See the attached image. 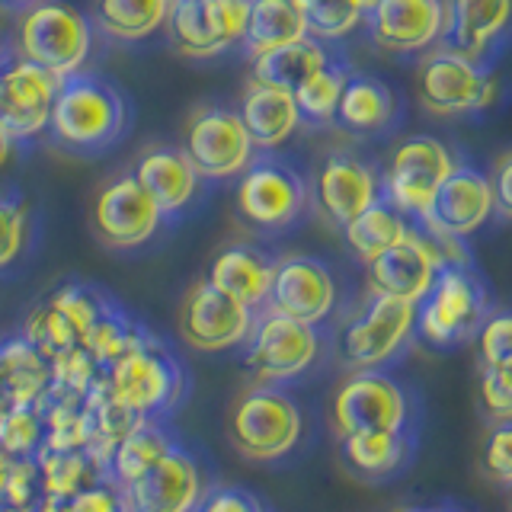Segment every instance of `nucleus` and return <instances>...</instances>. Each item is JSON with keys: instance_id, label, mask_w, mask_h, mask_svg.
Masks as SVG:
<instances>
[{"instance_id": "1", "label": "nucleus", "mask_w": 512, "mask_h": 512, "mask_svg": "<svg viewBox=\"0 0 512 512\" xmlns=\"http://www.w3.org/2000/svg\"><path fill=\"white\" fill-rule=\"evenodd\" d=\"M132 128V103L122 87L93 71H77L58 84L45 132L71 154H103Z\"/></svg>"}, {"instance_id": "2", "label": "nucleus", "mask_w": 512, "mask_h": 512, "mask_svg": "<svg viewBox=\"0 0 512 512\" xmlns=\"http://www.w3.org/2000/svg\"><path fill=\"white\" fill-rule=\"evenodd\" d=\"M224 429L240 458L269 464L295 452L304 432V416L298 400L279 384L256 381L231 404Z\"/></svg>"}, {"instance_id": "3", "label": "nucleus", "mask_w": 512, "mask_h": 512, "mask_svg": "<svg viewBox=\"0 0 512 512\" xmlns=\"http://www.w3.org/2000/svg\"><path fill=\"white\" fill-rule=\"evenodd\" d=\"M13 52L64 80L87 68L93 55V26L71 4L39 0L20 10L13 29Z\"/></svg>"}, {"instance_id": "4", "label": "nucleus", "mask_w": 512, "mask_h": 512, "mask_svg": "<svg viewBox=\"0 0 512 512\" xmlns=\"http://www.w3.org/2000/svg\"><path fill=\"white\" fill-rule=\"evenodd\" d=\"M106 378L112 400H119L135 416H160V420H167L189 391L183 362L154 333L112 362L106 368Z\"/></svg>"}, {"instance_id": "5", "label": "nucleus", "mask_w": 512, "mask_h": 512, "mask_svg": "<svg viewBox=\"0 0 512 512\" xmlns=\"http://www.w3.org/2000/svg\"><path fill=\"white\" fill-rule=\"evenodd\" d=\"M234 202L237 215L250 228L276 234L301 218L308 205V183L288 160L276 157V151H260L240 173Z\"/></svg>"}, {"instance_id": "6", "label": "nucleus", "mask_w": 512, "mask_h": 512, "mask_svg": "<svg viewBox=\"0 0 512 512\" xmlns=\"http://www.w3.org/2000/svg\"><path fill=\"white\" fill-rule=\"evenodd\" d=\"M317 352V327L263 308L256 311L253 330L244 340V365L260 384H282L308 372L317 362Z\"/></svg>"}, {"instance_id": "7", "label": "nucleus", "mask_w": 512, "mask_h": 512, "mask_svg": "<svg viewBox=\"0 0 512 512\" xmlns=\"http://www.w3.org/2000/svg\"><path fill=\"white\" fill-rule=\"evenodd\" d=\"M330 423L340 439L356 432H400L410 423V397L391 375L359 368L336 388Z\"/></svg>"}, {"instance_id": "8", "label": "nucleus", "mask_w": 512, "mask_h": 512, "mask_svg": "<svg viewBox=\"0 0 512 512\" xmlns=\"http://www.w3.org/2000/svg\"><path fill=\"white\" fill-rule=\"evenodd\" d=\"M180 151L189 157L192 170L202 180H231V176L244 173L256 157V148L237 109L215 103H205L189 112Z\"/></svg>"}, {"instance_id": "9", "label": "nucleus", "mask_w": 512, "mask_h": 512, "mask_svg": "<svg viewBox=\"0 0 512 512\" xmlns=\"http://www.w3.org/2000/svg\"><path fill=\"white\" fill-rule=\"evenodd\" d=\"M487 298L461 263H445L426 298L416 304V330L432 346H455L484 324Z\"/></svg>"}, {"instance_id": "10", "label": "nucleus", "mask_w": 512, "mask_h": 512, "mask_svg": "<svg viewBox=\"0 0 512 512\" xmlns=\"http://www.w3.org/2000/svg\"><path fill=\"white\" fill-rule=\"evenodd\" d=\"M496 77L452 48L429 52L416 71V96L432 116H464L493 103Z\"/></svg>"}, {"instance_id": "11", "label": "nucleus", "mask_w": 512, "mask_h": 512, "mask_svg": "<svg viewBox=\"0 0 512 512\" xmlns=\"http://www.w3.org/2000/svg\"><path fill=\"white\" fill-rule=\"evenodd\" d=\"M455 167H458L455 157L448 154V148L439 138L413 135L391 151L381 189L400 215L423 218L426 208L432 205V196H436L445 176Z\"/></svg>"}, {"instance_id": "12", "label": "nucleus", "mask_w": 512, "mask_h": 512, "mask_svg": "<svg viewBox=\"0 0 512 512\" xmlns=\"http://www.w3.org/2000/svg\"><path fill=\"white\" fill-rule=\"evenodd\" d=\"M256 311L237 298L224 295L208 279L196 282L183 295L180 311H176V333L180 340L196 352H221L244 346L253 330Z\"/></svg>"}, {"instance_id": "13", "label": "nucleus", "mask_w": 512, "mask_h": 512, "mask_svg": "<svg viewBox=\"0 0 512 512\" xmlns=\"http://www.w3.org/2000/svg\"><path fill=\"white\" fill-rule=\"evenodd\" d=\"M416 327V304L375 295L340 333V356L349 368H381L407 346Z\"/></svg>"}, {"instance_id": "14", "label": "nucleus", "mask_w": 512, "mask_h": 512, "mask_svg": "<svg viewBox=\"0 0 512 512\" xmlns=\"http://www.w3.org/2000/svg\"><path fill=\"white\" fill-rule=\"evenodd\" d=\"M164 212L132 173L112 176L93 199V234L109 250L144 247L160 231Z\"/></svg>"}, {"instance_id": "15", "label": "nucleus", "mask_w": 512, "mask_h": 512, "mask_svg": "<svg viewBox=\"0 0 512 512\" xmlns=\"http://www.w3.org/2000/svg\"><path fill=\"white\" fill-rule=\"evenodd\" d=\"M61 80L39 64L20 55L0 61V128H7L13 141H26L45 132Z\"/></svg>"}, {"instance_id": "16", "label": "nucleus", "mask_w": 512, "mask_h": 512, "mask_svg": "<svg viewBox=\"0 0 512 512\" xmlns=\"http://www.w3.org/2000/svg\"><path fill=\"white\" fill-rule=\"evenodd\" d=\"M336 304V279L324 260L317 256H285L276 260L272 272V288L266 298L269 311H279L285 317H295L301 324H324Z\"/></svg>"}, {"instance_id": "17", "label": "nucleus", "mask_w": 512, "mask_h": 512, "mask_svg": "<svg viewBox=\"0 0 512 512\" xmlns=\"http://www.w3.org/2000/svg\"><path fill=\"white\" fill-rule=\"evenodd\" d=\"M205 490L202 461L183 442H176L135 484H128V500L135 512H192Z\"/></svg>"}, {"instance_id": "18", "label": "nucleus", "mask_w": 512, "mask_h": 512, "mask_svg": "<svg viewBox=\"0 0 512 512\" xmlns=\"http://www.w3.org/2000/svg\"><path fill=\"white\" fill-rule=\"evenodd\" d=\"M365 266H368V288H372L375 295L420 304L432 288V282H436L439 269L445 266V256L436 247V240L410 228L400 244L384 250Z\"/></svg>"}, {"instance_id": "19", "label": "nucleus", "mask_w": 512, "mask_h": 512, "mask_svg": "<svg viewBox=\"0 0 512 512\" xmlns=\"http://www.w3.org/2000/svg\"><path fill=\"white\" fill-rule=\"evenodd\" d=\"M493 215V192L484 173L455 167L426 208V231L432 240H461L474 234Z\"/></svg>"}, {"instance_id": "20", "label": "nucleus", "mask_w": 512, "mask_h": 512, "mask_svg": "<svg viewBox=\"0 0 512 512\" xmlns=\"http://www.w3.org/2000/svg\"><path fill=\"white\" fill-rule=\"evenodd\" d=\"M314 199L330 224L346 228L352 218H359L368 205L381 199V180L362 157L349 151H333L317 167Z\"/></svg>"}, {"instance_id": "21", "label": "nucleus", "mask_w": 512, "mask_h": 512, "mask_svg": "<svg viewBox=\"0 0 512 512\" xmlns=\"http://www.w3.org/2000/svg\"><path fill=\"white\" fill-rule=\"evenodd\" d=\"M365 20L378 48L413 55L442 39L445 0H375Z\"/></svg>"}, {"instance_id": "22", "label": "nucleus", "mask_w": 512, "mask_h": 512, "mask_svg": "<svg viewBox=\"0 0 512 512\" xmlns=\"http://www.w3.org/2000/svg\"><path fill=\"white\" fill-rule=\"evenodd\" d=\"M132 176L154 199L160 212H164V218H173V215H180L183 208H189L202 180V176L192 170L189 157L180 148H170V144H157V148L141 151L132 167Z\"/></svg>"}, {"instance_id": "23", "label": "nucleus", "mask_w": 512, "mask_h": 512, "mask_svg": "<svg viewBox=\"0 0 512 512\" xmlns=\"http://www.w3.org/2000/svg\"><path fill=\"white\" fill-rule=\"evenodd\" d=\"M272 272H276V260L266 250L256 244H228L208 263L205 279L224 295L247 304L250 311H263L272 288Z\"/></svg>"}, {"instance_id": "24", "label": "nucleus", "mask_w": 512, "mask_h": 512, "mask_svg": "<svg viewBox=\"0 0 512 512\" xmlns=\"http://www.w3.org/2000/svg\"><path fill=\"white\" fill-rule=\"evenodd\" d=\"M512 26V0H448L445 29L448 48L480 64L487 48Z\"/></svg>"}, {"instance_id": "25", "label": "nucleus", "mask_w": 512, "mask_h": 512, "mask_svg": "<svg viewBox=\"0 0 512 512\" xmlns=\"http://www.w3.org/2000/svg\"><path fill=\"white\" fill-rule=\"evenodd\" d=\"M237 116H240V122H244L256 151L282 148V144L295 135V128L301 125L295 93L263 84V80H250L247 84Z\"/></svg>"}, {"instance_id": "26", "label": "nucleus", "mask_w": 512, "mask_h": 512, "mask_svg": "<svg viewBox=\"0 0 512 512\" xmlns=\"http://www.w3.org/2000/svg\"><path fill=\"white\" fill-rule=\"evenodd\" d=\"M333 61V52L327 48V42H320L314 36H301L288 45L272 48V52H263L250 58V80H263V84L282 87V90H298L304 80L314 77L320 68H327Z\"/></svg>"}, {"instance_id": "27", "label": "nucleus", "mask_w": 512, "mask_h": 512, "mask_svg": "<svg viewBox=\"0 0 512 512\" xmlns=\"http://www.w3.org/2000/svg\"><path fill=\"white\" fill-rule=\"evenodd\" d=\"M176 442H180V436L167 426V420H160V416H141L116 445L106 477L119 480L122 487L135 484V480L148 471L151 464L164 458Z\"/></svg>"}, {"instance_id": "28", "label": "nucleus", "mask_w": 512, "mask_h": 512, "mask_svg": "<svg viewBox=\"0 0 512 512\" xmlns=\"http://www.w3.org/2000/svg\"><path fill=\"white\" fill-rule=\"evenodd\" d=\"M343 448V464L349 474H356L359 480H384L394 477L397 471H404V464L410 461V432H356V436L340 439Z\"/></svg>"}, {"instance_id": "29", "label": "nucleus", "mask_w": 512, "mask_h": 512, "mask_svg": "<svg viewBox=\"0 0 512 512\" xmlns=\"http://www.w3.org/2000/svg\"><path fill=\"white\" fill-rule=\"evenodd\" d=\"M52 384V362L26 336L0 340V391L10 404H36Z\"/></svg>"}, {"instance_id": "30", "label": "nucleus", "mask_w": 512, "mask_h": 512, "mask_svg": "<svg viewBox=\"0 0 512 512\" xmlns=\"http://www.w3.org/2000/svg\"><path fill=\"white\" fill-rule=\"evenodd\" d=\"M173 0H93V26L106 39L144 42L167 23Z\"/></svg>"}, {"instance_id": "31", "label": "nucleus", "mask_w": 512, "mask_h": 512, "mask_svg": "<svg viewBox=\"0 0 512 512\" xmlns=\"http://www.w3.org/2000/svg\"><path fill=\"white\" fill-rule=\"evenodd\" d=\"M391 116H394V93L375 77L349 74L333 119L340 122L346 132L368 135V132H378V128L388 125Z\"/></svg>"}, {"instance_id": "32", "label": "nucleus", "mask_w": 512, "mask_h": 512, "mask_svg": "<svg viewBox=\"0 0 512 512\" xmlns=\"http://www.w3.org/2000/svg\"><path fill=\"white\" fill-rule=\"evenodd\" d=\"M410 224L407 218L397 212V208L388 202V199H378L375 205H368L359 218H352L346 228H343V237L356 256L359 263H372L375 256H381L384 250H391L394 244L407 237Z\"/></svg>"}, {"instance_id": "33", "label": "nucleus", "mask_w": 512, "mask_h": 512, "mask_svg": "<svg viewBox=\"0 0 512 512\" xmlns=\"http://www.w3.org/2000/svg\"><path fill=\"white\" fill-rule=\"evenodd\" d=\"M301 36H308V29H304V20L292 0H253L247 36L240 45L247 48V58H256Z\"/></svg>"}, {"instance_id": "34", "label": "nucleus", "mask_w": 512, "mask_h": 512, "mask_svg": "<svg viewBox=\"0 0 512 512\" xmlns=\"http://www.w3.org/2000/svg\"><path fill=\"white\" fill-rule=\"evenodd\" d=\"M39 471H42V487L52 496H64L71 500L80 490L93 487L96 480L103 477L100 464L90 458L87 448H64V452H55V448H39Z\"/></svg>"}, {"instance_id": "35", "label": "nucleus", "mask_w": 512, "mask_h": 512, "mask_svg": "<svg viewBox=\"0 0 512 512\" xmlns=\"http://www.w3.org/2000/svg\"><path fill=\"white\" fill-rule=\"evenodd\" d=\"M292 4L301 13L308 36L320 42H336L346 39L365 20L375 0H292Z\"/></svg>"}, {"instance_id": "36", "label": "nucleus", "mask_w": 512, "mask_h": 512, "mask_svg": "<svg viewBox=\"0 0 512 512\" xmlns=\"http://www.w3.org/2000/svg\"><path fill=\"white\" fill-rule=\"evenodd\" d=\"M167 32H170V45L189 61H208L218 58L221 48L208 29L205 16H202V4L199 0H173L170 16H167Z\"/></svg>"}, {"instance_id": "37", "label": "nucleus", "mask_w": 512, "mask_h": 512, "mask_svg": "<svg viewBox=\"0 0 512 512\" xmlns=\"http://www.w3.org/2000/svg\"><path fill=\"white\" fill-rule=\"evenodd\" d=\"M349 80V68L343 61H330L327 68H320L314 77H308L304 84L295 90V103L301 112V122H314L324 125L333 119L336 103H340V93Z\"/></svg>"}, {"instance_id": "38", "label": "nucleus", "mask_w": 512, "mask_h": 512, "mask_svg": "<svg viewBox=\"0 0 512 512\" xmlns=\"http://www.w3.org/2000/svg\"><path fill=\"white\" fill-rule=\"evenodd\" d=\"M26 340L36 346L42 356L52 362L58 356H64V352H71L74 346H80V336L77 330L71 327V320L64 317L55 304H39L36 311L29 314L26 320V330H23Z\"/></svg>"}, {"instance_id": "39", "label": "nucleus", "mask_w": 512, "mask_h": 512, "mask_svg": "<svg viewBox=\"0 0 512 512\" xmlns=\"http://www.w3.org/2000/svg\"><path fill=\"white\" fill-rule=\"evenodd\" d=\"M42 416L36 404H13L4 420H0V445L10 458H26V455H39L42 448Z\"/></svg>"}, {"instance_id": "40", "label": "nucleus", "mask_w": 512, "mask_h": 512, "mask_svg": "<svg viewBox=\"0 0 512 512\" xmlns=\"http://www.w3.org/2000/svg\"><path fill=\"white\" fill-rule=\"evenodd\" d=\"M106 301H109V292L87 282H68L48 298V304H55V308L71 320V327L77 330L80 340H84V333L96 324V317L103 314Z\"/></svg>"}, {"instance_id": "41", "label": "nucleus", "mask_w": 512, "mask_h": 512, "mask_svg": "<svg viewBox=\"0 0 512 512\" xmlns=\"http://www.w3.org/2000/svg\"><path fill=\"white\" fill-rule=\"evenodd\" d=\"M29 240V205L20 192L0 189V272L23 256Z\"/></svg>"}, {"instance_id": "42", "label": "nucleus", "mask_w": 512, "mask_h": 512, "mask_svg": "<svg viewBox=\"0 0 512 512\" xmlns=\"http://www.w3.org/2000/svg\"><path fill=\"white\" fill-rule=\"evenodd\" d=\"M42 496H45V487H42V471H39L36 455L10 458L4 487H0V500L13 506L16 512H32L39 506Z\"/></svg>"}, {"instance_id": "43", "label": "nucleus", "mask_w": 512, "mask_h": 512, "mask_svg": "<svg viewBox=\"0 0 512 512\" xmlns=\"http://www.w3.org/2000/svg\"><path fill=\"white\" fill-rule=\"evenodd\" d=\"M199 4L221 52H228V48L244 42L253 0H199Z\"/></svg>"}, {"instance_id": "44", "label": "nucleus", "mask_w": 512, "mask_h": 512, "mask_svg": "<svg viewBox=\"0 0 512 512\" xmlns=\"http://www.w3.org/2000/svg\"><path fill=\"white\" fill-rule=\"evenodd\" d=\"M103 368L96 365V359L84 346H74L71 352H64V356L52 359V384L55 388H64V391H74V394H84L90 391V384L96 381Z\"/></svg>"}, {"instance_id": "45", "label": "nucleus", "mask_w": 512, "mask_h": 512, "mask_svg": "<svg viewBox=\"0 0 512 512\" xmlns=\"http://www.w3.org/2000/svg\"><path fill=\"white\" fill-rule=\"evenodd\" d=\"M480 400L493 423L512 420V362L506 365H484L480 378Z\"/></svg>"}, {"instance_id": "46", "label": "nucleus", "mask_w": 512, "mask_h": 512, "mask_svg": "<svg viewBox=\"0 0 512 512\" xmlns=\"http://www.w3.org/2000/svg\"><path fill=\"white\" fill-rule=\"evenodd\" d=\"M71 512H135V509L132 500H128V487H122L112 477H100L93 487L71 496Z\"/></svg>"}, {"instance_id": "47", "label": "nucleus", "mask_w": 512, "mask_h": 512, "mask_svg": "<svg viewBox=\"0 0 512 512\" xmlns=\"http://www.w3.org/2000/svg\"><path fill=\"white\" fill-rule=\"evenodd\" d=\"M192 512H272V509L256 493H250L247 487L215 484V487L205 490V496Z\"/></svg>"}, {"instance_id": "48", "label": "nucleus", "mask_w": 512, "mask_h": 512, "mask_svg": "<svg viewBox=\"0 0 512 512\" xmlns=\"http://www.w3.org/2000/svg\"><path fill=\"white\" fill-rule=\"evenodd\" d=\"M480 468H484V474L493 480V484H503V487L512 484V420L496 423V429L487 439Z\"/></svg>"}, {"instance_id": "49", "label": "nucleus", "mask_w": 512, "mask_h": 512, "mask_svg": "<svg viewBox=\"0 0 512 512\" xmlns=\"http://www.w3.org/2000/svg\"><path fill=\"white\" fill-rule=\"evenodd\" d=\"M480 359L484 365L512 362V314H496L480 324Z\"/></svg>"}, {"instance_id": "50", "label": "nucleus", "mask_w": 512, "mask_h": 512, "mask_svg": "<svg viewBox=\"0 0 512 512\" xmlns=\"http://www.w3.org/2000/svg\"><path fill=\"white\" fill-rule=\"evenodd\" d=\"M487 183L493 192V212H500L503 218L512 221V151L493 160Z\"/></svg>"}, {"instance_id": "51", "label": "nucleus", "mask_w": 512, "mask_h": 512, "mask_svg": "<svg viewBox=\"0 0 512 512\" xmlns=\"http://www.w3.org/2000/svg\"><path fill=\"white\" fill-rule=\"evenodd\" d=\"M32 512H71V500H64V496H52V493H45L39 506L32 509Z\"/></svg>"}, {"instance_id": "52", "label": "nucleus", "mask_w": 512, "mask_h": 512, "mask_svg": "<svg viewBox=\"0 0 512 512\" xmlns=\"http://www.w3.org/2000/svg\"><path fill=\"white\" fill-rule=\"evenodd\" d=\"M13 55V42H10V32L4 23V10H0V61H7Z\"/></svg>"}, {"instance_id": "53", "label": "nucleus", "mask_w": 512, "mask_h": 512, "mask_svg": "<svg viewBox=\"0 0 512 512\" xmlns=\"http://www.w3.org/2000/svg\"><path fill=\"white\" fill-rule=\"evenodd\" d=\"M13 138L7 135V128H0V167H4L7 164V160H10V154H13Z\"/></svg>"}, {"instance_id": "54", "label": "nucleus", "mask_w": 512, "mask_h": 512, "mask_svg": "<svg viewBox=\"0 0 512 512\" xmlns=\"http://www.w3.org/2000/svg\"><path fill=\"white\" fill-rule=\"evenodd\" d=\"M32 4H39V0H0V10H7V13H20Z\"/></svg>"}, {"instance_id": "55", "label": "nucleus", "mask_w": 512, "mask_h": 512, "mask_svg": "<svg viewBox=\"0 0 512 512\" xmlns=\"http://www.w3.org/2000/svg\"><path fill=\"white\" fill-rule=\"evenodd\" d=\"M400 512H432V509H400Z\"/></svg>"}, {"instance_id": "56", "label": "nucleus", "mask_w": 512, "mask_h": 512, "mask_svg": "<svg viewBox=\"0 0 512 512\" xmlns=\"http://www.w3.org/2000/svg\"><path fill=\"white\" fill-rule=\"evenodd\" d=\"M0 512H16V509H13V506H7V503H4V509H0Z\"/></svg>"}, {"instance_id": "57", "label": "nucleus", "mask_w": 512, "mask_h": 512, "mask_svg": "<svg viewBox=\"0 0 512 512\" xmlns=\"http://www.w3.org/2000/svg\"><path fill=\"white\" fill-rule=\"evenodd\" d=\"M432 512H455V509H432Z\"/></svg>"}, {"instance_id": "58", "label": "nucleus", "mask_w": 512, "mask_h": 512, "mask_svg": "<svg viewBox=\"0 0 512 512\" xmlns=\"http://www.w3.org/2000/svg\"><path fill=\"white\" fill-rule=\"evenodd\" d=\"M509 487H512V484H509Z\"/></svg>"}]
</instances>
